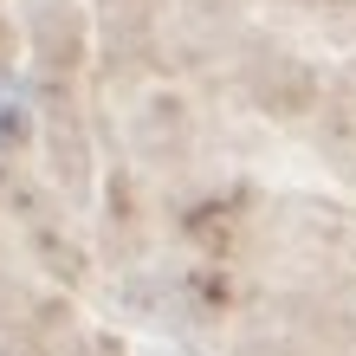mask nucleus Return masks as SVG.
Here are the masks:
<instances>
[]
</instances>
